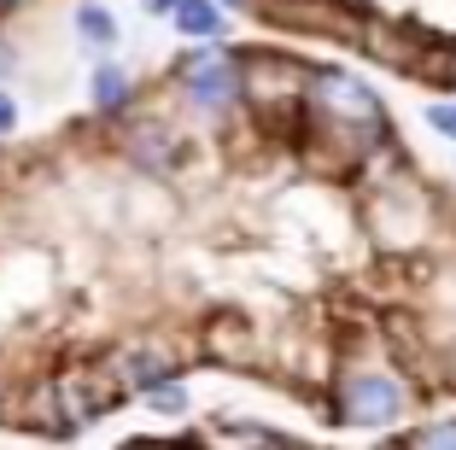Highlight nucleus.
<instances>
[{
	"instance_id": "f257e3e1",
	"label": "nucleus",
	"mask_w": 456,
	"mask_h": 450,
	"mask_svg": "<svg viewBox=\"0 0 456 450\" xmlns=\"http://www.w3.org/2000/svg\"><path fill=\"white\" fill-rule=\"evenodd\" d=\"M182 77H188V94H193V106H228L234 94H240V77L246 70L234 65V59H223V53H211V47H200V53H188L182 59Z\"/></svg>"
},
{
	"instance_id": "f03ea898",
	"label": "nucleus",
	"mask_w": 456,
	"mask_h": 450,
	"mask_svg": "<svg viewBox=\"0 0 456 450\" xmlns=\"http://www.w3.org/2000/svg\"><path fill=\"white\" fill-rule=\"evenodd\" d=\"M339 397H346V421H357V427H387L403 410L398 380H387V374H351Z\"/></svg>"
},
{
	"instance_id": "7ed1b4c3",
	"label": "nucleus",
	"mask_w": 456,
	"mask_h": 450,
	"mask_svg": "<svg viewBox=\"0 0 456 450\" xmlns=\"http://www.w3.org/2000/svg\"><path fill=\"white\" fill-rule=\"evenodd\" d=\"M310 100L322 111H334V118H351V123H375L380 106H375V94L362 88V82L339 77V70H322V77L310 82Z\"/></svg>"
},
{
	"instance_id": "20e7f679",
	"label": "nucleus",
	"mask_w": 456,
	"mask_h": 450,
	"mask_svg": "<svg viewBox=\"0 0 456 450\" xmlns=\"http://www.w3.org/2000/svg\"><path fill=\"white\" fill-rule=\"evenodd\" d=\"M111 374H118L123 386H141V392H147V386H159V380H170V357H164L159 345H129V351H118V363H111Z\"/></svg>"
},
{
	"instance_id": "39448f33",
	"label": "nucleus",
	"mask_w": 456,
	"mask_h": 450,
	"mask_svg": "<svg viewBox=\"0 0 456 450\" xmlns=\"http://www.w3.org/2000/svg\"><path fill=\"white\" fill-rule=\"evenodd\" d=\"M175 29L182 36H223V12H216L211 0H182L175 6Z\"/></svg>"
},
{
	"instance_id": "423d86ee",
	"label": "nucleus",
	"mask_w": 456,
	"mask_h": 450,
	"mask_svg": "<svg viewBox=\"0 0 456 450\" xmlns=\"http://www.w3.org/2000/svg\"><path fill=\"white\" fill-rule=\"evenodd\" d=\"M77 29H82V41H88V47H111V41H118V18H111L106 6H82V12H77Z\"/></svg>"
},
{
	"instance_id": "0eeeda50",
	"label": "nucleus",
	"mask_w": 456,
	"mask_h": 450,
	"mask_svg": "<svg viewBox=\"0 0 456 450\" xmlns=\"http://www.w3.org/2000/svg\"><path fill=\"white\" fill-rule=\"evenodd\" d=\"M123 100H129V77H123L118 65H100V70H94V106L118 111Z\"/></svg>"
},
{
	"instance_id": "6e6552de",
	"label": "nucleus",
	"mask_w": 456,
	"mask_h": 450,
	"mask_svg": "<svg viewBox=\"0 0 456 450\" xmlns=\"http://www.w3.org/2000/svg\"><path fill=\"white\" fill-rule=\"evenodd\" d=\"M147 404H152V410H164V415H175L188 397H182V386H175V380H159V386H147Z\"/></svg>"
},
{
	"instance_id": "1a4fd4ad",
	"label": "nucleus",
	"mask_w": 456,
	"mask_h": 450,
	"mask_svg": "<svg viewBox=\"0 0 456 450\" xmlns=\"http://www.w3.org/2000/svg\"><path fill=\"white\" fill-rule=\"evenodd\" d=\"M428 123H433L439 135H451V141H456V106H433V111H428Z\"/></svg>"
},
{
	"instance_id": "9d476101",
	"label": "nucleus",
	"mask_w": 456,
	"mask_h": 450,
	"mask_svg": "<svg viewBox=\"0 0 456 450\" xmlns=\"http://www.w3.org/2000/svg\"><path fill=\"white\" fill-rule=\"evenodd\" d=\"M416 445H456V427H428V433H416Z\"/></svg>"
},
{
	"instance_id": "9b49d317",
	"label": "nucleus",
	"mask_w": 456,
	"mask_h": 450,
	"mask_svg": "<svg viewBox=\"0 0 456 450\" xmlns=\"http://www.w3.org/2000/svg\"><path fill=\"white\" fill-rule=\"evenodd\" d=\"M141 6H147L152 18H175V6H182V0H141Z\"/></svg>"
},
{
	"instance_id": "f8f14e48",
	"label": "nucleus",
	"mask_w": 456,
	"mask_h": 450,
	"mask_svg": "<svg viewBox=\"0 0 456 450\" xmlns=\"http://www.w3.org/2000/svg\"><path fill=\"white\" fill-rule=\"evenodd\" d=\"M18 123V106H12V94H0V129H12Z\"/></svg>"
},
{
	"instance_id": "ddd939ff",
	"label": "nucleus",
	"mask_w": 456,
	"mask_h": 450,
	"mask_svg": "<svg viewBox=\"0 0 456 450\" xmlns=\"http://www.w3.org/2000/svg\"><path fill=\"white\" fill-rule=\"evenodd\" d=\"M0 6H24V0H0Z\"/></svg>"
}]
</instances>
